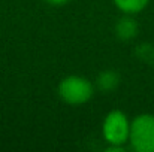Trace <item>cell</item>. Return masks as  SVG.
I'll return each mask as SVG.
<instances>
[{"label":"cell","instance_id":"9","mask_svg":"<svg viewBox=\"0 0 154 152\" xmlns=\"http://www.w3.org/2000/svg\"><path fill=\"white\" fill-rule=\"evenodd\" d=\"M47 3H50V4H55V6H58V4H64V3H67L69 0H45Z\"/></svg>","mask_w":154,"mask_h":152},{"label":"cell","instance_id":"3","mask_svg":"<svg viewBox=\"0 0 154 152\" xmlns=\"http://www.w3.org/2000/svg\"><path fill=\"white\" fill-rule=\"evenodd\" d=\"M102 130L109 145H124L130 136V122L121 110H112L106 115Z\"/></svg>","mask_w":154,"mask_h":152},{"label":"cell","instance_id":"8","mask_svg":"<svg viewBox=\"0 0 154 152\" xmlns=\"http://www.w3.org/2000/svg\"><path fill=\"white\" fill-rule=\"evenodd\" d=\"M105 151L106 152H124V146L123 145H109Z\"/></svg>","mask_w":154,"mask_h":152},{"label":"cell","instance_id":"2","mask_svg":"<svg viewBox=\"0 0 154 152\" xmlns=\"http://www.w3.org/2000/svg\"><path fill=\"white\" fill-rule=\"evenodd\" d=\"M94 93L93 84L82 76H67L58 85V94L69 104L78 106L91 99Z\"/></svg>","mask_w":154,"mask_h":152},{"label":"cell","instance_id":"5","mask_svg":"<svg viewBox=\"0 0 154 152\" xmlns=\"http://www.w3.org/2000/svg\"><path fill=\"white\" fill-rule=\"evenodd\" d=\"M96 81H97L96 84H97V87H99L100 91L109 93V91H112V90L117 88V85H118V82H120V78H118V75H117L115 72H112V70H105L102 73H99V76H97Z\"/></svg>","mask_w":154,"mask_h":152},{"label":"cell","instance_id":"6","mask_svg":"<svg viewBox=\"0 0 154 152\" xmlns=\"http://www.w3.org/2000/svg\"><path fill=\"white\" fill-rule=\"evenodd\" d=\"M150 0H114L118 9H121L126 13H138L141 12Z\"/></svg>","mask_w":154,"mask_h":152},{"label":"cell","instance_id":"1","mask_svg":"<svg viewBox=\"0 0 154 152\" xmlns=\"http://www.w3.org/2000/svg\"><path fill=\"white\" fill-rule=\"evenodd\" d=\"M130 145L138 152H154V115L142 113L130 122Z\"/></svg>","mask_w":154,"mask_h":152},{"label":"cell","instance_id":"4","mask_svg":"<svg viewBox=\"0 0 154 152\" xmlns=\"http://www.w3.org/2000/svg\"><path fill=\"white\" fill-rule=\"evenodd\" d=\"M115 33L120 39L123 40H129L133 39L138 33V24L132 19V18H123L117 22L115 25Z\"/></svg>","mask_w":154,"mask_h":152},{"label":"cell","instance_id":"7","mask_svg":"<svg viewBox=\"0 0 154 152\" xmlns=\"http://www.w3.org/2000/svg\"><path fill=\"white\" fill-rule=\"evenodd\" d=\"M136 55L139 60L148 63V64H154V45L151 43H142L136 48Z\"/></svg>","mask_w":154,"mask_h":152}]
</instances>
